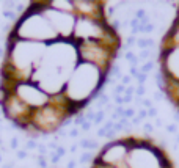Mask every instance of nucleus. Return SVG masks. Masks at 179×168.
<instances>
[{"label":"nucleus","instance_id":"obj_1","mask_svg":"<svg viewBox=\"0 0 179 168\" xmlns=\"http://www.w3.org/2000/svg\"><path fill=\"white\" fill-rule=\"evenodd\" d=\"M108 72H104L98 66L90 63L79 61L69 80L64 85V96L74 104L82 105V108L88 107L94 93L102 91L105 85Z\"/></svg>","mask_w":179,"mask_h":168},{"label":"nucleus","instance_id":"obj_2","mask_svg":"<svg viewBox=\"0 0 179 168\" xmlns=\"http://www.w3.org/2000/svg\"><path fill=\"white\" fill-rule=\"evenodd\" d=\"M124 140L129 145V154L126 159L129 168H173L171 160L157 145L135 137H127Z\"/></svg>","mask_w":179,"mask_h":168},{"label":"nucleus","instance_id":"obj_3","mask_svg":"<svg viewBox=\"0 0 179 168\" xmlns=\"http://www.w3.org/2000/svg\"><path fill=\"white\" fill-rule=\"evenodd\" d=\"M77 49L79 61L90 63L108 72L112 68V61L116 58L118 49L105 44L104 41H74Z\"/></svg>","mask_w":179,"mask_h":168},{"label":"nucleus","instance_id":"obj_4","mask_svg":"<svg viewBox=\"0 0 179 168\" xmlns=\"http://www.w3.org/2000/svg\"><path fill=\"white\" fill-rule=\"evenodd\" d=\"M43 13L47 17V21L50 22V25L53 27V30L57 32L60 39H68V41L72 39L74 25H75V19H77V16L74 13H64V11L53 10L49 5V2L44 5Z\"/></svg>","mask_w":179,"mask_h":168},{"label":"nucleus","instance_id":"obj_5","mask_svg":"<svg viewBox=\"0 0 179 168\" xmlns=\"http://www.w3.org/2000/svg\"><path fill=\"white\" fill-rule=\"evenodd\" d=\"M14 94L22 102H25L32 110H38V108H41L50 102V96L47 94V93H44L36 83H33L30 80L16 83Z\"/></svg>","mask_w":179,"mask_h":168},{"label":"nucleus","instance_id":"obj_6","mask_svg":"<svg viewBox=\"0 0 179 168\" xmlns=\"http://www.w3.org/2000/svg\"><path fill=\"white\" fill-rule=\"evenodd\" d=\"M127 154H129V145L124 138H121V140L108 142L101 149V153L98 154V159L107 165L119 166L122 163H126Z\"/></svg>","mask_w":179,"mask_h":168},{"label":"nucleus","instance_id":"obj_7","mask_svg":"<svg viewBox=\"0 0 179 168\" xmlns=\"http://www.w3.org/2000/svg\"><path fill=\"white\" fill-rule=\"evenodd\" d=\"M160 72L167 80L179 82V47L176 46H162L160 50Z\"/></svg>","mask_w":179,"mask_h":168},{"label":"nucleus","instance_id":"obj_8","mask_svg":"<svg viewBox=\"0 0 179 168\" xmlns=\"http://www.w3.org/2000/svg\"><path fill=\"white\" fill-rule=\"evenodd\" d=\"M104 10H105L104 2H91V0H75L74 2V14L75 16L102 21L107 17Z\"/></svg>","mask_w":179,"mask_h":168},{"label":"nucleus","instance_id":"obj_9","mask_svg":"<svg viewBox=\"0 0 179 168\" xmlns=\"http://www.w3.org/2000/svg\"><path fill=\"white\" fill-rule=\"evenodd\" d=\"M162 46H176V47H179V16L176 17V21L173 22L171 29L168 30Z\"/></svg>","mask_w":179,"mask_h":168},{"label":"nucleus","instance_id":"obj_10","mask_svg":"<svg viewBox=\"0 0 179 168\" xmlns=\"http://www.w3.org/2000/svg\"><path fill=\"white\" fill-rule=\"evenodd\" d=\"M49 5L53 8V10L58 11H64V13H74V2H49Z\"/></svg>","mask_w":179,"mask_h":168},{"label":"nucleus","instance_id":"obj_11","mask_svg":"<svg viewBox=\"0 0 179 168\" xmlns=\"http://www.w3.org/2000/svg\"><path fill=\"white\" fill-rule=\"evenodd\" d=\"M137 47L140 50H151L154 47V39H151V38H140V39H137Z\"/></svg>","mask_w":179,"mask_h":168},{"label":"nucleus","instance_id":"obj_12","mask_svg":"<svg viewBox=\"0 0 179 168\" xmlns=\"http://www.w3.org/2000/svg\"><path fill=\"white\" fill-rule=\"evenodd\" d=\"M79 146L80 148H83V149H87V151H93V149H98V142H94V140H87V138H83V140H80V143H79Z\"/></svg>","mask_w":179,"mask_h":168},{"label":"nucleus","instance_id":"obj_13","mask_svg":"<svg viewBox=\"0 0 179 168\" xmlns=\"http://www.w3.org/2000/svg\"><path fill=\"white\" fill-rule=\"evenodd\" d=\"M124 60H127L129 63H130V66H138V57L132 52V50H127L126 53H124Z\"/></svg>","mask_w":179,"mask_h":168},{"label":"nucleus","instance_id":"obj_14","mask_svg":"<svg viewBox=\"0 0 179 168\" xmlns=\"http://www.w3.org/2000/svg\"><path fill=\"white\" fill-rule=\"evenodd\" d=\"M140 72H143V74H149L151 71L154 69V60H148L146 63H143L141 66H138Z\"/></svg>","mask_w":179,"mask_h":168},{"label":"nucleus","instance_id":"obj_15","mask_svg":"<svg viewBox=\"0 0 179 168\" xmlns=\"http://www.w3.org/2000/svg\"><path fill=\"white\" fill-rule=\"evenodd\" d=\"M93 160H94L93 153H91V151H85V153L80 156V159H79V163H80V165H85V163L93 162Z\"/></svg>","mask_w":179,"mask_h":168},{"label":"nucleus","instance_id":"obj_16","mask_svg":"<svg viewBox=\"0 0 179 168\" xmlns=\"http://www.w3.org/2000/svg\"><path fill=\"white\" fill-rule=\"evenodd\" d=\"M104 119H105V110H98L93 124H101V123H104Z\"/></svg>","mask_w":179,"mask_h":168},{"label":"nucleus","instance_id":"obj_17","mask_svg":"<svg viewBox=\"0 0 179 168\" xmlns=\"http://www.w3.org/2000/svg\"><path fill=\"white\" fill-rule=\"evenodd\" d=\"M126 93V87L121 85V83H116L115 88H113V96H124Z\"/></svg>","mask_w":179,"mask_h":168},{"label":"nucleus","instance_id":"obj_18","mask_svg":"<svg viewBox=\"0 0 179 168\" xmlns=\"http://www.w3.org/2000/svg\"><path fill=\"white\" fill-rule=\"evenodd\" d=\"M3 17H5V19L9 22V21H16L17 19V13L16 11H8V10H3Z\"/></svg>","mask_w":179,"mask_h":168},{"label":"nucleus","instance_id":"obj_19","mask_svg":"<svg viewBox=\"0 0 179 168\" xmlns=\"http://www.w3.org/2000/svg\"><path fill=\"white\" fill-rule=\"evenodd\" d=\"M138 57V61H148V60H151L149 57H151V50H140V53L137 55Z\"/></svg>","mask_w":179,"mask_h":168},{"label":"nucleus","instance_id":"obj_20","mask_svg":"<svg viewBox=\"0 0 179 168\" xmlns=\"http://www.w3.org/2000/svg\"><path fill=\"white\" fill-rule=\"evenodd\" d=\"M83 116L87 121H90V123H93L94 121V116H96V111H94L93 108H88L87 111H83Z\"/></svg>","mask_w":179,"mask_h":168},{"label":"nucleus","instance_id":"obj_21","mask_svg":"<svg viewBox=\"0 0 179 168\" xmlns=\"http://www.w3.org/2000/svg\"><path fill=\"white\" fill-rule=\"evenodd\" d=\"M138 32H140V33H153V32H154V24L149 22V24L145 25V27H138Z\"/></svg>","mask_w":179,"mask_h":168},{"label":"nucleus","instance_id":"obj_22","mask_svg":"<svg viewBox=\"0 0 179 168\" xmlns=\"http://www.w3.org/2000/svg\"><path fill=\"white\" fill-rule=\"evenodd\" d=\"M145 93H146V87H145V85H138V87H135V98L143 99Z\"/></svg>","mask_w":179,"mask_h":168},{"label":"nucleus","instance_id":"obj_23","mask_svg":"<svg viewBox=\"0 0 179 168\" xmlns=\"http://www.w3.org/2000/svg\"><path fill=\"white\" fill-rule=\"evenodd\" d=\"M38 145H40V143L35 142L33 138H32V140H28V142H25V151L28 153L30 149H38Z\"/></svg>","mask_w":179,"mask_h":168},{"label":"nucleus","instance_id":"obj_24","mask_svg":"<svg viewBox=\"0 0 179 168\" xmlns=\"http://www.w3.org/2000/svg\"><path fill=\"white\" fill-rule=\"evenodd\" d=\"M134 46H137V39H135V36H129L126 44H124V49H130V47H134Z\"/></svg>","mask_w":179,"mask_h":168},{"label":"nucleus","instance_id":"obj_25","mask_svg":"<svg viewBox=\"0 0 179 168\" xmlns=\"http://www.w3.org/2000/svg\"><path fill=\"white\" fill-rule=\"evenodd\" d=\"M9 149H16V151H19V138L17 137H13L11 140H9Z\"/></svg>","mask_w":179,"mask_h":168},{"label":"nucleus","instance_id":"obj_26","mask_svg":"<svg viewBox=\"0 0 179 168\" xmlns=\"http://www.w3.org/2000/svg\"><path fill=\"white\" fill-rule=\"evenodd\" d=\"M135 79H137V82H138V85H145V83H146V80H148V74L140 72V74H138V76H137Z\"/></svg>","mask_w":179,"mask_h":168},{"label":"nucleus","instance_id":"obj_27","mask_svg":"<svg viewBox=\"0 0 179 168\" xmlns=\"http://www.w3.org/2000/svg\"><path fill=\"white\" fill-rule=\"evenodd\" d=\"M135 110L134 108H124V118L126 119H132V118H135Z\"/></svg>","mask_w":179,"mask_h":168},{"label":"nucleus","instance_id":"obj_28","mask_svg":"<svg viewBox=\"0 0 179 168\" xmlns=\"http://www.w3.org/2000/svg\"><path fill=\"white\" fill-rule=\"evenodd\" d=\"M141 105H143V108H145V110H149V108H153V107H154V105H153V101L148 99V98L141 99Z\"/></svg>","mask_w":179,"mask_h":168},{"label":"nucleus","instance_id":"obj_29","mask_svg":"<svg viewBox=\"0 0 179 168\" xmlns=\"http://www.w3.org/2000/svg\"><path fill=\"white\" fill-rule=\"evenodd\" d=\"M27 157H28V153L25 151V149H24V151H22V149H19V151L16 153V159H17V160H25Z\"/></svg>","mask_w":179,"mask_h":168},{"label":"nucleus","instance_id":"obj_30","mask_svg":"<svg viewBox=\"0 0 179 168\" xmlns=\"http://www.w3.org/2000/svg\"><path fill=\"white\" fill-rule=\"evenodd\" d=\"M132 79H134V77H130L129 74H126V76L121 77V82H119V83H121V85H124V87H129L130 82H132Z\"/></svg>","mask_w":179,"mask_h":168},{"label":"nucleus","instance_id":"obj_31","mask_svg":"<svg viewBox=\"0 0 179 168\" xmlns=\"http://www.w3.org/2000/svg\"><path fill=\"white\" fill-rule=\"evenodd\" d=\"M165 130H167V132L168 134H177V126L174 124V123H171V124H167V127H165Z\"/></svg>","mask_w":179,"mask_h":168},{"label":"nucleus","instance_id":"obj_32","mask_svg":"<svg viewBox=\"0 0 179 168\" xmlns=\"http://www.w3.org/2000/svg\"><path fill=\"white\" fill-rule=\"evenodd\" d=\"M146 17V11L143 10V8H140V10H137L135 11V19H138V21H143Z\"/></svg>","mask_w":179,"mask_h":168},{"label":"nucleus","instance_id":"obj_33","mask_svg":"<svg viewBox=\"0 0 179 168\" xmlns=\"http://www.w3.org/2000/svg\"><path fill=\"white\" fill-rule=\"evenodd\" d=\"M85 121H87V119H85L83 113H79V115H77V118L74 119V126H82V124L85 123Z\"/></svg>","mask_w":179,"mask_h":168},{"label":"nucleus","instance_id":"obj_34","mask_svg":"<svg viewBox=\"0 0 179 168\" xmlns=\"http://www.w3.org/2000/svg\"><path fill=\"white\" fill-rule=\"evenodd\" d=\"M16 5H17V3H14V2H5V3H3V10L14 11V10H16Z\"/></svg>","mask_w":179,"mask_h":168},{"label":"nucleus","instance_id":"obj_35","mask_svg":"<svg viewBox=\"0 0 179 168\" xmlns=\"http://www.w3.org/2000/svg\"><path fill=\"white\" fill-rule=\"evenodd\" d=\"M138 74H140L138 66H130V68H129V76H130V77H134V79H135V77L138 76Z\"/></svg>","mask_w":179,"mask_h":168},{"label":"nucleus","instance_id":"obj_36","mask_svg":"<svg viewBox=\"0 0 179 168\" xmlns=\"http://www.w3.org/2000/svg\"><path fill=\"white\" fill-rule=\"evenodd\" d=\"M134 94H135V87H134V85L126 87V93H124V96H130V98H134Z\"/></svg>","mask_w":179,"mask_h":168},{"label":"nucleus","instance_id":"obj_37","mask_svg":"<svg viewBox=\"0 0 179 168\" xmlns=\"http://www.w3.org/2000/svg\"><path fill=\"white\" fill-rule=\"evenodd\" d=\"M143 130H145V134H146V135H149V134L154 130V126L151 124V123H145V124H143Z\"/></svg>","mask_w":179,"mask_h":168},{"label":"nucleus","instance_id":"obj_38","mask_svg":"<svg viewBox=\"0 0 179 168\" xmlns=\"http://www.w3.org/2000/svg\"><path fill=\"white\" fill-rule=\"evenodd\" d=\"M79 134H80V129H77V127H72V129H69V132H68V135H69L71 138L79 137Z\"/></svg>","mask_w":179,"mask_h":168},{"label":"nucleus","instance_id":"obj_39","mask_svg":"<svg viewBox=\"0 0 179 168\" xmlns=\"http://www.w3.org/2000/svg\"><path fill=\"white\" fill-rule=\"evenodd\" d=\"M91 126H93V123H90V121H85V123L80 126V130H82V132H88V130L91 129Z\"/></svg>","mask_w":179,"mask_h":168},{"label":"nucleus","instance_id":"obj_40","mask_svg":"<svg viewBox=\"0 0 179 168\" xmlns=\"http://www.w3.org/2000/svg\"><path fill=\"white\" fill-rule=\"evenodd\" d=\"M165 98V93H162V91H154V94H153V99L154 101H162Z\"/></svg>","mask_w":179,"mask_h":168},{"label":"nucleus","instance_id":"obj_41","mask_svg":"<svg viewBox=\"0 0 179 168\" xmlns=\"http://www.w3.org/2000/svg\"><path fill=\"white\" fill-rule=\"evenodd\" d=\"M96 135H98L99 138H105V135H107V129L104 127V126L99 127V129H98V132H96Z\"/></svg>","mask_w":179,"mask_h":168},{"label":"nucleus","instance_id":"obj_42","mask_svg":"<svg viewBox=\"0 0 179 168\" xmlns=\"http://www.w3.org/2000/svg\"><path fill=\"white\" fill-rule=\"evenodd\" d=\"M141 121H143V119H146L148 118V110H145V108H140L138 110V115H137Z\"/></svg>","mask_w":179,"mask_h":168},{"label":"nucleus","instance_id":"obj_43","mask_svg":"<svg viewBox=\"0 0 179 168\" xmlns=\"http://www.w3.org/2000/svg\"><path fill=\"white\" fill-rule=\"evenodd\" d=\"M55 154L58 156L60 159H61V157H64V156H66V148H63V146H58V149L55 151Z\"/></svg>","mask_w":179,"mask_h":168},{"label":"nucleus","instance_id":"obj_44","mask_svg":"<svg viewBox=\"0 0 179 168\" xmlns=\"http://www.w3.org/2000/svg\"><path fill=\"white\" fill-rule=\"evenodd\" d=\"M115 135H116V130H115V129H110V130H107V135H105V138H108V140H112V142H113V138H115Z\"/></svg>","mask_w":179,"mask_h":168},{"label":"nucleus","instance_id":"obj_45","mask_svg":"<svg viewBox=\"0 0 179 168\" xmlns=\"http://www.w3.org/2000/svg\"><path fill=\"white\" fill-rule=\"evenodd\" d=\"M148 118H157V108L156 107L148 110Z\"/></svg>","mask_w":179,"mask_h":168},{"label":"nucleus","instance_id":"obj_46","mask_svg":"<svg viewBox=\"0 0 179 168\" xmlns=\"http://www.w3.org/2000/svg\"><path fill=\"white\" fill-rule=\"evenodd\" d=\"M46 146H47V149H52V153H55V151H57V149H58V143H57V142H52V143H47Z\"/></svg>","mask_w":179,"mask_h":168},{"label":"nucleus","instance_id":"obj_47","mask_svg":"<svg viewBox=\"0 0 179 168\" xmlns=\"http://www.w3.org/2000/svg\"><path fill=\"white\" fill-rule=\"evenodd\" d=\"M79 165V160H74V159H71V160L68 162V165H66V168H77Z\"/></svg>","mask_w":179,"mask_h":168},{"label":"nucleus","instance_id":"obj_48","mask_svg":"<svg viewBox=\"0 0 179 168\" xmlns=\"http://www.w3.org/2000/svg\"><path fill=\"white\" fill-rule=\"evenodd\" d=\"M14 11H16L17 14H19V13H22V11H25V5H22V3H17V5H16V10H14Z\"/></svg>","mask_w":179,"mask_h":168},{"label":"nucleus","instance_id":"obj_49","mask_svg":"<svg viewBox=\"0 0 179 168\" xmlns=\"http://www.w3.org/2000/svg\"><path fill=\"white\" fill-rule=\"evenodd\" d=\"M116 10H118L116 5L115 6H107V16H113V13H115Z\"/></svg>","mask_w":179,"mask_h":168},{"label":"nucleus","instance_id":"obj_50","mask_svg":"<svg viewBox=\"0 0 179 168\" xmlns=\"http://www.w3.org/2000/svg\"><path fill=\"white\" fill-rule=\"evenodd\" d=\"M156 126H157V127H162V126H164V121L160 119V118H156Z\"/></svg>","mask_w":179,"mask_h":168},{"label":"nucleus","instance_id":"obj_51","mask_svg":"<svg viewBox=\"0 0 179 168\" xmlns=\"http://www.w3.org/2000/svg\"><path fill=\"white\" fill-rule=\"evenodd\" d=\"M9 30H11V24L6 22V24L3 25V32H9Z\"/></svg>","mask_w":179,"mask_h":168},{"label":"nucleus","instance_id":"obj_52","mask_svg":"<svg viewBox=\"0 0 179 168\" xmlns=\"http://www.w3.org/2000/svg\"><path fill=\"white\" fill-rule=\"evenodd\" d=\"M122 98H124V104H129V102H132V99H134L130 96H122Z\"/></svg>","mask_w":179,"mask_h":168},{"label":"nucleus","instance_id":"obj_53","mask_svg":"<svg viewBox=\"0 0 179 168\" xmlns=\"http://www.w3.org/2000/svg\"><path fill=\"white\" fill-rule=\"evenodd\" d=\"M77 148H79V146H77V145H72V146H71V148H69V151H71V153H72V154H74V153H75V151H77Z\"/></svg>","mask_w":179,"mask_h":168},{"label":"nucleus","instance_id":"obj_54","mask_svg":"<svg viewBox=\"0 0 179 168\" xmlns=\"http://www.w3.org/2000/svg\"><path fill=\"white\" fill-rule=\"evenodd\" d=\"M0 58H5V50L0 47Z\"/></svg>","mask_w":179,"mask_h":168},{"label":"nucleus","instance_id":"obj_55","mask_svg":"<svg viewBox=\"0 0 179 168\" xmlns=\"http://www.w3.org/2000/svg\"><path fill=\"white\" fill-rule=\"evenodd\" d=\"M0 151H2V153H6V151H8V148L2 145V146H0Z\"/></svg>","mask_w":179,"mask_h":168},{"label":"nucleus","instance_id":"obj_56","mask_svg":"<svg viewBox=\"0 0 179 168\" xmlns=\"http://www.w3.org/2000/svg\"><path fill=\"white\" fill-rule=\"evenodd\" d=\"M177 123H179V113L174 115V124H177Z\"/></svg>","mask_w":179,"mask_h":168},{"label":"nucleus","instance_id":"obj_57","mask_svg":"<svg viewBox=\"0 0 179 168\" xmlns=\"http://www.w3.org/2000/svg\"><path fill=\"white\" fill-rule=\"evenodd\" d=\"M176 145H179V134H176Z\"/></svg>","mask_w":179,"mask_h":168},{"label":"nucleus","instance_id":"obj_58","mask_svg":"<svg viewBox=\"0 0 179 168\" xmlns=\"http://www.w3.org/2000/svg\"><path fill=\"white\" fill-rule=\"evenodd\" d=\"M0 115H3V108L2 107H0Z\"/></svg>","mask_w":179,"mask_h":168},{"label":"nucleus","instance_id":"obj_59","mask_svg":"<svg viewBox=\"0 0 179 168\" xmlns=\"http://www.w3.org/2000/svg\"><path fill=\"white\" fill-rule=\"evenodd\" d=\"M2 160H3V159H2V156H0V163H2Z\"/></svg>","mask_w":179,"mask_h":168},{"label":"nucleus","instance_id":"obj_60","mask_svg":"<svg viewBox=\"0 0 179 168\" xmlns=\"http://www.w3.org/2000/svg\"><path fill=\"white\" fill-rule=\"evenodd\" d=\"M0 146H2V138H0Z\"/></svg>","mask_w":179,"mask_h":168}]
</instances>
